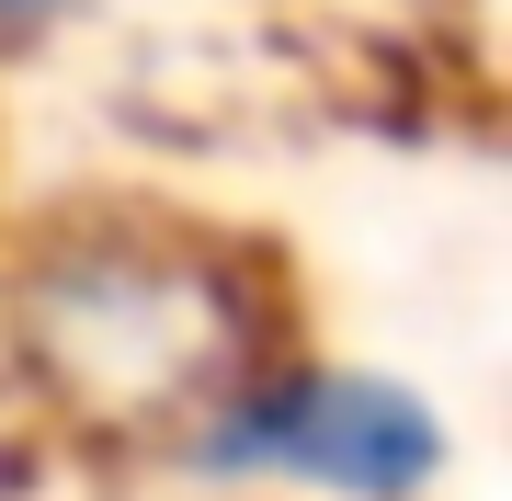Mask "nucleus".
Instances as JSON below:
<instances>
[{"label":"nucleus","mask_w":512,"mask_h":501,"mask_svg":"<svg viewBox=\"0 0 512 501\" xmlns=\"http://www.w3.org/2000/svg\"><path fill=\"white\" fill-rule=\"evenodd\" d=\"M217 467H251V479H308V490H342V501H399V490L433 479V410L330 376V388H285V399L228 410Z\"/></svg>","instance_id":"f257e3e1"},{"label":"nucleus","mask_w":512,"mask_h":501,"mask_svg":"<svg viewBox=\"0 0 512 501\" xmlns=\"http://www.w3.org/2000/svg\"><path fill=\"white\" fill-rule=\"evenodd\" d=\"M0 12H23V0H0Z\"/></svg>","instance_id":"f03ea898"}]
</instances>
